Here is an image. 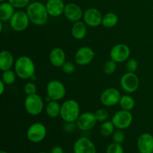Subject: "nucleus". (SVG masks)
Segmentation results:
<instances>
[{
	"label": "nucleus",
	"mask_w": 153,
	"mask_h": 153,
	"mask_svg": "<svg viewBox=\"0 0 153 153\" xmlns=\"http://www.w3.org/2000/svg\"><path fill=\"white\" fill-rule=\"evenodd\" d=\"M23 91L26 96L33 95V94H37V85L33 82H28L25 84L23 88Z\"/></svg>",
	"instance_id": "nucleus-31"
},
{
	"label": "nucleus",
	"mask_w": 153,
	"mask_h": 153,
	"mask_svg": "<svg viewBox=\"0 0 153 153\" xmlns=\"http://www.w3.org/2000/svg\"><path fill=\"white\" fill-rule=\"evenodd\" d=\"M118 21H119V18L116 13L113 12H108L105 14L103 15L102 25L108 28H114L118 23Z\"/></svg>",
	"instance_id": "nucleus-24"
},
{
	"label": "nucleus",
	"mask_w": 153,
	"mask_h": 153,
	"mask_svg": "<svg viewBox=\"0 0 153 153\" xmlns=\"http://www.w3.org/2000/svg\"><path fill=\"white\" fill-rule=\"evenodd\" d=\"M30 22L37 26H41L47 22L49 15L46 10V4L40 1H36L31 2L26 7Z\"/></svg>",
	"instance_id": "nucleus-1"
},
{
	"label": "nucleus",
	"mask_w": 153,
	"mask_h": 153,
	"mask_svg": "<svg viewBox=\"0 0 153 153\" xmlns=\"http://www.w3.org/2000/svg\"><path fill=\"white\" fill-rule=\"evenodd\" d=\"M61 105L58 101L50 100L48 101L47 104L45 105V112L46 114L50 118H56L60 116L61 113Z\"/></svg>",
	"instance_id": "nucleus-23"
},
{
	"label": "nucleus",
	"mask_w": 153,
	"mask_h": 153,
	"mask_svg": "<svg viewBox=\"0 0 153 153\" xmlns=\"http://www.w3.org/2000/svg\"><path fill=\"white\" fill-rule=\"evenodd\" d=\"M126 68L127 72H129V73H136V71L138 69V62L134 58H129L126 61Z\"/></svg>",
	"instance_id": "nucleus-33"
},
{
	"label": "nucleus",
	"mask_w": 153,
	"mask_h": 153,
	"mask_svg": "<svg viewBox=\"0 0 153 153\" xmlns=\"http://www.w3.org/2000/svg\"><path fill=\"white\" fill-rule=\"evenodd\" d=\"M119 105L120 106L121 109L126 111H131L133 110L135 106V100L131 96L125 94L121 97L120 100L119 102Z\"/></svg>",
	"instance_id": "nucleus-25"
},
{
	"label": "nucleus",
	"mask_w": 153,
	"mask_h": 153,
	"mask_svg": "<svg viewBox=\"0 0 153 153\" xmlns=\"http://www.w3.org/2000/svg\"><path fill=\"white\" fill-rule=\"evenodd\" d=\"M38 153H48V152H38Z\"/></svg>",
	"instance_id": "nucleus-41"
},
{
	"label": "nucleus",
	"mask_w": 153,
	"mask_h": 153,
	"mask_svg": "<svg viewBox=\"0 0 153 153\" xmlns=\"http://www.w3.org/2000/svg\"><path fill=\"white\" fill-rule=\"evenodd\" d=\"M117 63L111 59L106 61L103 66V72L107 75H112L116 72L117 68Z\"/></svg>",
	"instance_id": "nucleus-28"
},
{
	"label": "nucleus",
	"mask_w": 153,
	"mask_h": 153,
	"mask_svg": "<svg viewBox=\"0 0 153 153\" xmlns=\"http://www.w3.org/2000/svg\"><path fill=\"white\" fill-rule=\"evenodd\" d=\"M103 15L101 11L96 7H89L84 12V22L90 27H97L102 24Z\"/></svg>",
	"instance_id": "nucleus-14"
},
{
	"label": "nucleus",
	"mask_w": 153,
	"mask_h": 153,
	"mask_svg": "<svg viewBox=\"0 0 153 153\" xmlns=\"http://www.w3.org/2000/svg\"><path fill=\"white\" fill-rule=\"evenodd\" d=\"M24 108L28 114L31 116H37L42 113L43 109H45V105L42 97L35 94L26 96L24 101Z\"/></svg>",
	"instance_id": "nucleus-4"
},
{
	"label": "nucleus",
	"mask_w": 153,
	"mask_h": 153,
	"mask_svg": "<svg viewBox=\"0 0 153 153\" xmlns=\"http://www.w3.org/2000/svg\"><path fill=\"white\" fill-rule=\"evenodd\" d=\"M80 114V105L76 100H67L61 104L60 117L65 123H76Z\"/></svg>",
	"instance_id": "nucleus-3"
},
{
	"label": "nucleus",
	"mask_w": 153,
	"mask_h": 153,
	"mask_svg": "<svg viewBox=\"0 0 153 153\" xmlns=\"http://www.w3.org/2000/svg\"><path fill=\"white\" fill-rule=\"evenodd\" d=\"M106 153H125V152L122 145L113 142L107 146Z\"/></svg>",
	"instance_id": "nucleus-30"
},
{
	"label": "nucleus",
	"mask_w": 153,
	"mask_h": 153,
	"mask_svg": "<svg viewBox=\"0 0 153 153\" xmlns=\"http://www.w3.org/2000/svg\"><path fill=\"white\" fill-rule=\"evenodd\" d=\"M0 153H8L7 152H6V151H4V150H1V152H0Z\"/></svg>",
	"instance_id": "nucleus-39"
},
{
	"label": "nucleus",
	"mask_w": 153,
	"mask_h": 153,
	"mask_svg": "<svg viewBox=\"0 0 153 153\" xmlns=\"http://www.w3.org/2000/svg\"><path fill=\"white\" fill-rule=\"evenodd\" d=\"M86 24L83 21H77L73 22L71 28L72 36L76 40H82L86 37L87 27Z\"/></svg>",
	"instance_id": "nucleus-21"
},
{
	"label": "nucleus",
	"mask_w": 153,
	"mask_h": 153,
	"mask_svg": "<svg viewBox=\"0 0 153 153\" xmlns=\"http://www.w3.org/2000/svg\"><path fill=\"white\" fill-rule=\"evenodd\" d=\"M45 4L48 13L50 16L58 17L64 14L66 4L63 0H48Z\"/></svg>",
	"instance_id": "nucleus-18"
},
{
	"label": "nucleus",
	"mask_w": 153,
	"mask_h": 153,
	"mask_svg": "<svg viewBox=\"0 0 153 153\" xmlns=\"http://www.w3.org/2000/svg\"><path fill=\"white\" fill-rule=\"evenodd\" d=\"M14 71L18 78L21 79H31L35 74L36 67L30 57L22 55L15 61Z\"/></svg>",
	"instance_id": "nucleus-2"
},
{
	"label": "nucleus",
	"mask_w": 153,
	"mask_h": 153,
	"mask_svg": "<svg viewBox=\"0 0 153 153\" xmlns=\"http://www.w3.org/2000/svg\"><path fill=\"white\" fill-rule=\"evenodd\" d=\"M94 49L89 46H82L75 54V61L79 66H87L91 64L95 57Z\"/></svg>",
	"instance_id": "nucleus-12"
},
{
	"label": "nucleus",
	"mask_w": 153,
	"mask_h": 153,
	"mask_svg": "<svg viewBox=\"0 0 153 153\" xmlns=\"http://www.w3.org/2000/svg\"><path fill=\"white\" fill-rule=\"evenodd\" d=\"M126 138V135L124 131L122 129H117L114 131V134H112V139L114 143L122 144L124 142Z\"/></svg>",
	"instance_id": "nucleus-32"
},
{
	"label": "nucleus",
	"mask_w": 153,
	"mask_h": 153,
	"mask_svg": "<svg viewBox=\"0 0 153 153\" xmlns=\"http://www.w3.org/2000/svg\"><path fill=\"white\" fill-rule=\"evenodd\" d=\"M7 1V0H0V1H1V2H4V1Z\"/></svg>",
	"instance_id": "nucleus-40"
},
{
	"label": "nucleus",
	"mask_w": 153,
	"mask_h": 153,
	"mask_svg": "<svg viewBox=\"0 0 153 153\" xmlns=\"http://www.w3.org/2000/svg\"><path fill=\"white\" fill-rule=\"evenodd\" d=\"M12 29L15 31L21 32L26 29L31 22L26 11L19 10L14 13L13 16L9 21Z\"/></svg>",
	"instance_id": "nucleus-9"
},
{
	"label": "nucleus",
	"mask_w": 153,
	"mask_h": 153,
	"mask_svg": "<svg viewBox=\"0 0 153 153\" xmlns=\"http://www.w3.org/2000/svg\"><path fill=\"white\" fill-rule=\"evenodd\" d=\"M121 97L122 95L119 90L115 88H108L102 92L100 102L106 107H112L119 104Z\"/></svg>",
	"instance_id": "nucleus-11"
},
{
	"label": "nucleus",
	"mask_w": 153,
	"mask_h": 153,
	"mask_svg": "<svg viewBox=\"0 0 153 153\" xmlns=\"http://www.w3.org/2000/svg\"><path fill=\"white\" fill-rule=\"evenodd\" d=\"M73 153H97V148L88 137H81L73 144Z\"/></svg>",
	"instance_id": "nucleus-15"
},
{
	"label": "nucleus",
	"mask_w": 153,
	"mask_h": 153,
	"mask_svg": "<svg viewBox=\"0 0 153 153\" xmlns=\"http://www.w3.org/2000/svg\"><path fill=\"white\" fill-rule=\"evenodd\" d=\"M64 15L70 22H76L83 18L84 12L79 4L70 2L66 4Z\"/></svg>",
	"instance_id": "nucleus-16"
},
{
	"label": "nucleus",
	"mask_w": 153,
	"mask_h": 153,
	"mask_svg": "<svg viewBox=\"0 0 153 153\" xmlns=\"http://www.w3.org/2000/svg\"><path fill=\"white\" fill-rule=\"evenodd\" d=\"M46 94L48 101L55 100L59 101L64 98L66 95V88L64 84L59 80H52L46 85Z\"/></svg>",
	"instance_id": "nucleus-6"
},
{
	"label": "nucleus",
	"mask_w": 153,
	"mask_h": 153,
	"mask_svg": "<svg viewBox=\"0 0 153 153\" xmlns=\"http://www.w3.org/2000/svg\"><path fill=\"white\" fill-rule=\"evenodd\" d=\"M137 147L140 153H153V135L143 133L137 140Z\"/></svg>",
	"instance_id": "nucleus-17"
},
{
	"label": "nucleus",
	"mask_w": 153,
	"mask_h": 153,
	"mask_svg": "<svg viewBox=\"0 0 153 153\" xmlns=\"http://www.w3.org/2000/svg\"><path fill=\"white\" fill-rule=\"evenodd\" d=\"M14 64V58L10 51L2 50L0 52V70L1 72L11 70Z\"/></svg>",
	"instance_id": "nucleus-20"
},
{
	"label": "nucleus",
	"mask_w": 153,
	"mask_h": 153,
	"mask_svg": "<svg viewBox=\"0 0 153 153\" xmlns=\"http://www.w3.org/2000/svg\"><path fill=\"white\" fill-rule=\"evenodd\" d=\"M111 120L113 123L115 128L124 130L128 128L132 124L133 115L131 111L121 109L113 115Z\"/></svg>",
	"instance_id": "nucleus-7"
},
{
	"label": "nucleus",
	"mask_w": 153,
	"mask_h": 153,
	"mask_svg": "<svg viewBox=\"0 0 153 153\" xmlns=\"http://www.w3.org/2000/svg\"><path fill=\"white\" fill-rule=\"evenodd\" d=\"M16 74L14 70H9L2 72L1 74V81L5 84L6 85H11L16 82Z\"/></svg>",
	"instance_id": "nucleus-27"
},
{
	"label": "nucleus",
	"mask_w": 153,
	"mask_h": 153,
	"mask_svg": "<svg viewBox=\"0 0 153 153\" xmlns=\"http://www.w3.org/2000/svg\"><path fill=\"white\" fill-rule=\"evenodd\" d=\"M5 88L6 85L2 82V81H0V95H3V94L5 91Z\"/></svg>",
	"instance_id": "nucleus-38"
},
{
	"label": "nucleus",
	"mask_w": 153,
	"mask_h": 153,
	"mask_svg": "<svg viewBox=\"0 0 153 153\" xmlns=\"http://www.w3.org/2000/svg\"><path fill=\"white\" fill-rule=\"evenodd\" d=\"M97 120L94 113L91 112H85L81 114L76 123L77 128L83 131H88L93 129L97 124Z\"/></svg>",
	"instance_id": "nucleus-13"
},
{
	"label": "nucleus",
	"mask_w": 153,
	"mask_h": 153,
	"mask_svg": "<svg viewBox=\"0 0 153 153\" xmlns=\"http://www.w3.org/2000/svg\"><path fill=\"white\" fill-rule=\"evenodd\" d=\"M47 134V128L42 123H34L28 128L26 131L27 139L33 143L43 141Z\"/></svg>",
	"instance_id": "nucleus-5"
},
{
	"label": "nucleus",
	"mask_w": 153,
	"mask_h": 153,
	"mask_svg": "<svg viewBox=\"0 0 153 153\" xmlns=\"http://www.w3.org/2000/svg\"><path fill=\"white\" fill-rule=\"evenodd\" d=\"M49 61L55 67H61L66 62V53L60 47H55L49 53Z\"/></svg>",
	"instance_id": "nucleus-19"
},
{
	"label": "nucleus",
	"mask_w": 153,
	"mask_h": 153,
	"mask_svg": "<svg viewBox=\"0 0 153 153\" xmlns=\"http://www.w3.org/2000/svg\"><path fill=\"white\" fill-rule=\"evenodd\" d=\"M61 69L66 74H72L76 70V67L73 63L70 62V61H66L64 65L61 67Z\"/></svg>",
	"instance_id": "nucleus-35"
},
{
	"label": "nucleus",
	"mask_w": 153,
	"mask_h": 153,
	"mask_svg": "<svg viewBox=\"0 0 153 153\" xmlns=\"http://www.w3.org/2000/svg\"><path fill=\"white\" fill-rule=\"evenodd\" d=\"M76 127L77 126L76 123H65V126H64V128L67 131H74Z\"/></svg>",
	"instance_id": "nucleus-36"
},
{
	"label": "nucleus",
	"mask_w": 153,
	"mask_h": 153,
	"mask_svg": "<svg viewBox=\"0 0 153 153\" xmlns=\"http://www.w3.org/2000/svg\"><path fill=\"white\" fill-rule=\"evenodd\" d=\"M131 49L125 43H118L114 46L110 51V58L117 63H123L129 59Z\"/></svg>",
	"instance_id": "nucleus-10"
},
{
	"label": "nucleus",
	"mask_w": 153,
	"mask_h": 153,
	"mask_svg": "<svg viewBox=\"0 0 153 153\" xmlns=\"http://www.w3.org/2000/svg\"><path fill=\"white\" fill-rule=\"evenodd\" d=\"M11 5H13L15 8L22 9L24 7H28L30 4V0H7Z\"/></svg>",
	"instance_id": "nucleus-34"
},
{
	"label": "nucleus",
	"mask_w": 153,
	"mask_h": 153,
	"mask_svg": "<svg viewBox=\"0 0 153 153\" xmlns=\"http://www.w3.org/2000/svg\"><path fill=\"white\" fill-rule=\"evenodd\" d=\"M50 153H64V151L61 146H55L52 148Z\"/></svg>",
	"instance_id": "nucleus-37"
},
{
	"label": "nucleus",
	"mask_w": 153,
	"mask_h": 153,
	"mask_svg": "<svg viewBox=\"0 0 153 153\" xmlns=\"http://www.w3.org/2000/svg\"><path fill=\"white\" fill-rule=\"evenodd\" d=\"M121 88L127 94H132L137 91L140 85V80L135 73H124L120 79Z\"/></svg>",
	"instance_id": "nucleus-8"
},
{
	"label": "nucleus",
	"mask_w": 153,
	"mask_h": 153,
	"mask_svg": "<svg viewBox=\"0 0 153 153\" xmlns=\"http://www.w3.org/2000/svg\"><path fill=\"white\" fill-rule=\"evenodd\" d=\"M114 129L115 126L111 120H106L102 123L100 128V132L103 137H109L114 134Z\"/></svg>",
	"instance_id": "nucleus-26"
},
{
	"label": "nucleus",
	"mask_w": 153,
	"mask_h": 153,
	"mask_svg": "<svg viewBox=\"0 0 153 153\" xmlns=\"http://www.w3.org/2000/svg\"><path fill=\"white\" fill-rule=\"evenodd\" d=\"M15 12V7L8 1L1 2L0 4V20L1 22L10 21Z\"/></svg>",
	"instance_id": "nucleus-22"
},
{
	"label": "nucleus",
	"mask_w": 153,
	"mask_h": 153,
	"mask_svg": "<svg viewBox=\"0 0 153 153\" xmlns=\"http://www.w3.org/2000/svg\"><path fill=\"white\" fill-rule=\"evenodd\" d=\"M97 119V122L103 123L105 121L108 120V118L109 117V114L108 111L105 108H100L94 113Z\"/></svg>",
	"instance_id": "nucleus-29"
}]
</instances>
